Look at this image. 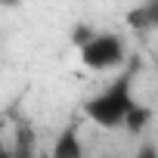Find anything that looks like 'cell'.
<instances>
[{
	"label": "cell",
	"mask_w": 158,
	"mask_h": 158,
	"mask_svg": "<svg viewBox=\"0 0 158 158\" xmlns=\"http://www.w3.org/2000/svg\"><path fill=\"white\" fill-rule=\"evenodd\" d=\"M127 59V50H124V40L118 34H109V31H96V37L81 50V62L90 68V71H109V68H121Z\"/></svg>",
	"instance_id": "obj_2"
},
{
	"label": "cell",
	"mask_w": 158,
	"mask_h": 158,
	"mask_svg": "<svg viewBox=\"0 0 158 158\" xmlns=\"http://www.w3.org/2000/svg\"><path fill=\"white\" fill-rule=\"evenodd\" d=\"M22 0H0V6H19Z\"/></svg>",
	"instance_id": "obj_9"
},
{
	"label": "cell",
	"mask_w": 158,
	"mask_h": 158,
	"mask_svg": "<svg viewBox=\"0 0 158 158\" xmlns=\"http://www.w3.org/2000/svg\"><path fill=\"white\" fill-rule=\"evenodd\" d=\"M0 158H16V155H13V149H0Z\"/></svg>",
	"instance_id": "obj_10"
},
{
	"label": "cell",
	"mask_w": 158,
	"mask_h": 158,
	"mask_svg": "<svg viewBox=\"0 0 158 158\" xmlns=\"http://www.w3.org/2000/svg\"><path fill=\"white\" fill-rule=\"evenodd\" d=\"M13 155H16V158H31V155H34V133H31L28 127H22V130L16 133V149H13Z\"/></svg>",
	"instance_id": "obj_6"
},
{
	"label": "cell",
	"mask_w": 158,
	"mask_h": 158,
	"mask_svg": "<svg viewBox=\"0 0 158 158\" xmlns=\"http://www.w3.org/2000/svg\"><path fill=\"white\" fill-rule=\"evenodd\" d=\"M152 6H155V10H158V0H152Z\"/></svg>",
	"instance_id": "obj_11"
},
{
	"label": "cell",
	"mask_w": 158,
	"mask_h": 158,
	"mask_svg": "<svg viewBox=\"0 0 158 158\" xmlns=\"http://www.w3.org/2000/svg\"><path fill=\"white\" fill-rule=\"evenodd\" d=\"M127 25L136 28V31L155 28V25H158V10H155L152 3H146V6H133V10L127 13Z\"/></svg>",
	"instance_id": "obj_4"
},
{
	"label": "cell",
	"mask_w": 158,
	"mask_h": 158,
	"mask_svg": "<svg viewBox=\"0 0 158 158\" xmlns=\"http://www.w3.org/2000/svg\"><path fill=\"white\" fill-rule=\"evenodd\" d=\"M133 68L121 71L115 81L96 93L93 99H87L84 106V115L96 124V127H106V130H115V127H124V118L127 112L133 109Z\"/></svg>",
	"instance_id": "obj_1"
},
{
	"label": "cell",
	"mask_w": 158,
	"mask_h": 158,
	"mask_svg": "<svg viewBox=\"0 0 158 158\" xmlns=\"http://www.w3.org/2000/svg\"><path fill=\"white\" fill-rule=\"evenodd\" d=\"M133 158H158V149L152 146V143H143L139 149H136V155Z\"/></svg>",
	"instance_id": "obj_8"
},
{
	"label": "cell",
	"mask_w": 158,
	"mask_h": 158,
	"mask_svg": "<svg viewBox=\"0 0 158 158\" xmlns=\"http://www.w3.org/2000/svg\"><path fill=\"white\" fill-rule=\"evenodd\" d=\"M149 121H152V109L149 106H139V102H133V109L127 112V118H124V130L127 133H143L146 127H149Z\"/></svg>",
	"instance_id": "obj_5"
},
{
	"label": "cell",
	"mask_w": 158,
	"mask_h": 158,
	"mask_svg": "<svg viewBox=\"0 0 158 158\" xmlns=\"http://www.w3.org/2000/svg\"><path fill=\"white\" fill-rule=\"evenodd\" d=\"M50 158H84V146H81V139H77V130L74 127H65L56 136Z\"/></svg>",
	"instance_id": "obj_3"
},
{
	"label": "cell",
	"mask_w": 158,
	"mask_h": 158,
	"mask_svg": "<svg viewBox=\"0 0 158 158\" xmlns=\"http://www.w3.org/2000/svg\"><path fill=\"white\" fill-rule=\"evenodd\" d=\"M93 37H96V31H93L90 25H84V22H77V25L71 28V44H74L77 50H84V47H87Z\"/></svg>",
	"instance_id": "obj_7"
}]
</instances>
